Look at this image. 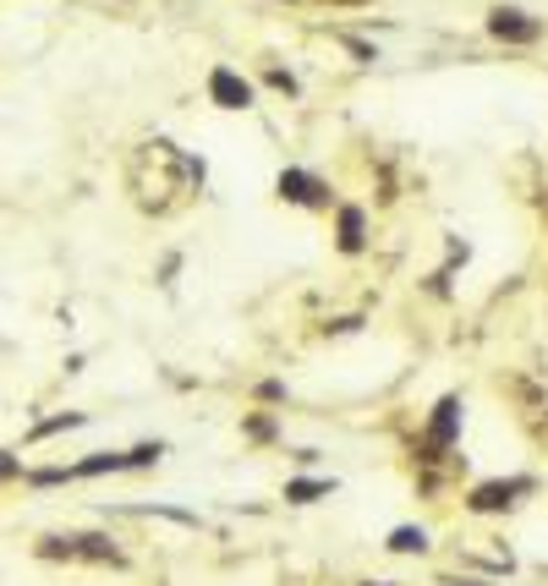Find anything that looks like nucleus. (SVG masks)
Masks as SVG:
<instances>
[{
  "instance_id": "obj_11",
  "label": "nucleus",
  "mask_w": 548,
  "mask_h": 586,
  "mask_svg": "<svg viewBox=\"0 0 548 586\" xmlns=\"http://www.w3.org/2000/svg\"><path fill=\"white\" fill-rule=\"evenodd\" d=\"M247 433H252V438H274V422H269V416H247Z\"/></svg>"
},
{
  "instance_id": "obj_14",
  "label": "nucleus",
  "mask_w": 548,
  "mask_h": 586,
  "mask_svg": "<svg viewBox=\"0 0 548 586\" xmlns=\"http://www.w3.org/2000/svg\"><path fill=\"white\" fill-rule=\"evenodd\" d=\"M362 586H395V581H362Z\"/></svg>"
},
{
  "instance_id": "obj_3",
  "label": "nucleus",
  "mask_w": 548,
  "mask_h": 586,
  "mask_svg": "<svg viewBox=\"0 0 548 586\" xmlns=\"http://www.w3.org/2000/svg\"><path fill=\"white\" fill-rule=\"evenodd\" d=\"M488 34H494L499 45H537V39H543V23H537L532 12L499 7V12H488Z\"/></svg>"
},
{
  "instance_id": "obj_15",
  "label": "nucleus",
  "mask_w": 548,
  "mask_h": 586,
  "mask_svg": "<svg viewBox=\"0 0 548 586\" xmlns=\"http://www.w3.org/2000/svg\"><path fill=\"white\" fill-rule=\"evenodd\" d=\"M543 214H548V192H543Z\"/></svg>"
},
{
  "instance_id": "obj_6",
  "label": "nucleus",
  "mask_w": 548,
  "mask_h": 586,
  "mask_svg": "<svg viewBox=\"0 0 548 586\" xmlns=\"http://www.w3.org/2000/svg\"><path fill=\"white\" fill-rule=\"evenodd\" d=\"M521 494H532V477H510V483H483V488H472V510L477 515H494V510H510Z\"/></svg>"
},
{
  "instance_id": "obj_9",
  "label": "nucleus",
  "mask_w": 548,
  "mask_h": 586,
  "mask_svg": "<svg viewBox=\"0 0 548 586\" xmlns=\"http://www.w3.org/2000/svg\"><path fill=\"white\" fill-rule=\"evenodd\" d=\"M329 488H335V483H291V488H286V499H291V504H313V499H319V494H329Z\"/></svg>"
},
{
  "instance_id": "obj_5",
  "label": "nucleus",
  "mask_w": 548,
  "mask_h": 586,
  "mask_svg": "<svg viewBox=\"0 0 548 586\" xmlns=\"http://www.w3.org/2000/svg\"><path fill=\"white\" fill-rule=\"evenodd\" d=\"M209 99H214L220 110H247V104H252V83H247L241 72H231V66H214V72H209Z\"/></svg>"
},
{
  "instance_id": "obj_4",
  "label": "nucleus",
  "mask_w": 548,
  "mask_h": 586,
  "mask_svg": "<svg viewBox=\"0 0 548 586\" xmlns=\"http://www.w3.org/2000/svg\"><path fill=\"white\" fill-rule=\"evenodd\" d=\"M281 198L297 203V209H329L335 203V192L313 171H281Z\"/></svg>"
},
{
  "instance_id": "obj_12",
  "label": "nucleus",
  "mask_w": 548,
  "mask_h": 586,
  "mask_svg": "<svg viewBox=\"0 0 548 586\" xmlns=\"http://www.w3.org/2000/svg\"><path fill=\"white\" fill-rule=\"evenodd\" d=\"M0 477H17V456H0Z\"/></svg>"
},
{
  "instance_id": "obj_7",
  "label": "nucleus",
  "mask_w": 548,
  "mask_h": 586,
  "mask_svg": "<svg viewBox=\"0 0 548 586\" xmlns=\"http://www.w3.org/2000/svg\"><path fill=\"white\" fill-rule=\"evenodd\" d=\"M335 247H340L346 258H357V252L368 247V214H362L357 203H340V209H335Z\"/></svg>"
},
{
  "instance_id": "obj_8",
  "label": "nucleus",
  "mask_w": 548,
  "mask_h": 586,
  "mask_svg": "<svg viewBox=\"0 0 548 586\" xmlns=\"http://www.w3.org/2000/svg\"><path fill=\"white\" fill-rule=\"evenodd\" d=\"M428 548V532L423 526H395L389 532V553H423Z\"/></svg>"
},
{
  "instance_id": "obj_13",
  "label": "nucleus",
  "mask_w": 548,
  "mask_h": 586,
  "mask_svg": "<svg viewBox=\"0 0 548 586\" xmlns=\"http://www.w3.org/2000/svg\"><path fill=\"white\" fill-rule=\"evenodd\" d=\"M329 7H368V0H329Z\"/></svg>"
},
{
  "instance_id": "obj_10",
  "label": "nucleus",
  "mask_w": 548,
  "mask_h": 586,
  "mask_svg": "<svg viewBox=\"0 0 548 586\" xmlns=\"http://www.w3.org/2000/svg\"><path fill=\"white\" fill-rule=\"evenodd\" d=\"M269 88H281V93H297V77H291V72H281V66H274V72H269Z\"/></svg>"
},
{
  "instance_id": "obj_2",
  "label": "nucleus",
  "mask_w": 548,
  "mask_h": 586,
  "mask_svg": "<svg viewBox=\"0 0 548 586\" xmlns=\"http://www.w3.org/2000/svg\"><path fill=\"white\" fill-rule=\"evenodd\" d=\"M456 438H461V400H456V395H445V400L434 406V416H428L423 438H418V461H423V466H439V461H450Z\"/></svg>"
},
{
  "instance_id": "obj_1",
  "label": "nucleus",
  "mask_w": 548,
  "mask_h": 586,
  "mask_svg": "<svg viewBox=\"0 0 548 586\" xmlns=\"http://www.w3.org/2000/svg\"><path fill=\"white\" fill-rule=\"evenodd\" d=\"M126 187H132L137 209L171 214L203 187V165L192 154L171 149V142H144V149L132 154V165H126Z\"/></svg>"
}]
</instances>
